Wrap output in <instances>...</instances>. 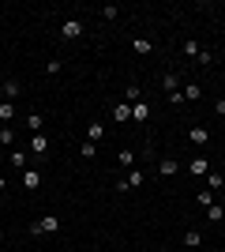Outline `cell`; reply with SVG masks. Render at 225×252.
I'll return each instance as SVG.
<instances>
[{"mask_svg":"<svg viewBox=\"0 0 225 252\" xmlns=\"http://www.w3.org/2000/svg\"><path fill=\"white\" fill-rule=\"evenodd\" d=\"M195 61L206 68V64H214V53H210V49H199V57H195Z\"/></svg>","mask_w":225,"mask_h":252,"instance_id":"obj_28","label":"cell"},{"mask_svg":"<svg viewBox=\"0 0 225 252\" xmlns=\"http://www.w3.org/2000/svg\"><path fill=\"white\" fill-rule=\"evenodd\" d=\"M180 94H184V102H199V94H203V91H199L195 83H188V87L180 91Z\"/></svg>","mask_w":225,"mask_h":252,"instance_id":"obj_18","label":"cell"},{"mask_svg":"<svg viewBox=\"0 0 225 252\" xmlns=\"http://www.w3.org/2000/svg\"><path fill=\"white\" fill-rule=\"evenodd\" d=\"M11 166L23 173V169H26V155H23V151H11Z\"/></svg>","mask_w":225,"mask_h":252,"instance_id":"obj_20","label":"cell"},{"mask_svg":"<svg viewBox=\"0 0 225 252\" xmlns=\"http://www.w3.org/2000/svg\"><path fill=\"white\" fill-rule=\"evenodd\" d=\"M0 91H4V98H19V91H23V87H19V79H8V83L0 87Z\"/></svg>","mask_w":225,"mask_h":252,"instance_id":"obj_16","label":"cell"},{"mask_svg":"<svg viewBox=\"0 0 225 252\" xmlns=\"http://www.w3.org/2000/svg\"><path fill=\"white\" fill-rule=\"evenodd\" d=\"M23 189H26V192H38V189H42V173L26 166V169H23Z\"/></svg>","mask_w":225,"mask_h":252,"instance_id":"obj_3","label":"cell"},{"mask_svg":"<svg viewBox=\"0 0 225 252\" xmlns=\"http://www.w3.org/2000/svg\"><path fill=\"white\" fill-rule=\"evenodd\" d=\"M117 166H124V169H135V151H128V147H124V151L117 155Z\"/></svg>","mask_w":225,"mask_h":252,"instance_id":"obj_11","label":"cell"},{"mask_svg":"<svg viewBox=\"0 0 225 252\" xmlns=\"http://www.w3.org/2000/svg\"><path fill=\"white\" fill-rule=\"evenodd\" d=\"M101 136H105V125H101V121H90V125H86V139H90V143H98Z\"/></svg>","mask_w":225,"mask_h":252,"instance_id":"obj_10","label":"cell"},{"mask_svg":"<svg viewBox=\"0 0 225 252\" xmlns=\"http://www.w3.org/2000/svg\"><path fill=\"white\" fill-rule=\"evenodd\" d=\"M113 121H117V125H128V121H131V105L117 102V105H113Z\"/></svg>","mask_w":225,"mask_h":252,"instance_id":"obj_6","label":"cell"},{"mask_svg":"<svg viewBox=\"0 0 225 252\" xmlns=\"http://www.w3.org/2000/svg\"><path fill=\"white\" fill-rule=\"evenodd\" d=\"M131 117H135L139 125H147V121H150V102H135V105H131Z\"/></svg>","mask_w":225,"mask_h":252,"instance_id":"obj_9","label":"cell"},{"mask_svg":"<svg viewBox=\"0 0 225 252\" xmlns=\"http://www.w3.org/2000/svg\"><path fill=\"white\" fill-rule=\"evenodd\" d=\"M214 113H218V117H225V98H218V102H214Z\"/></svg>","mask_w":225,"mask_h":252,"instance_id":"obj_30","label":"cell"},{"mask_svg":"<svg viewBox=\"0 0 225 252\" xmlns=\"http://www.w3.org/2000/svg\"><path fill=\"white\" fill-rule=\"evenodd\" d=\"M184 245H188V249H199V245H203V233L199 230H184Z\"/></svg>","mask_w":225,"mask_h":252,"instance_id":"obj_13","label":"cell"},{"mask_svg":"<svg viewBox=\"0 0 225 252\" xmlns=\"http://www.w3.org/2000/svg\"><path fill=\"white\" fill-rule=\"evenodd\" d=\"M0 143H4V147H15V132H11V128H0Z\"/></svg>","mask_w":225,"mask_h":252,"instance_id":"obj_25","label":"cell"},{"mask_svg":"<svg viewBox=\"0 0 225 252\" xmlns=\"http://www.w3.org/2000/svg\"><path fill=\"white\" fill-rule=\"evenodd\" d=\"M222 53H225V42H222Z\"/></svg>","mask_w":225,"mask_h":252,"instance_id":"obj_33","label":"cell"},{"mask_svg":"<svg viewBox=\"0 0 225 252\" xmlns=\"http://www.w3.org/2000/svg\"><path fill=\"white\" fill-rule=\"evenodd\" d=\"M117 15H120L117 4H105V8H101V19H117Z\"/></svg>","mask_w":225,"mask_h":252,"instance_id":"obj_27","label":"cell"},{"mask_svg":"<svg viewBox=\"0 0 225 252\" xmlns=\"http://www.w3.org/2000/svg\"><path fill=\"white\" fill-rule=\"evenodd\" d=\"M206 185H210V192H218L225 181H222V173H214V169H210V173H206Z\"/></svg>","mask_w":225,"mask_h":252,"instance_id":"obj_19","label":"cell"},{"mask_svg":"<svg viewBox=\"0 0 225 252\" xmlns=\"http://www.w3.org/2000/svg\"><path fill=\"white\" fill-rule=\"evenodd\" d=\"M26 128H30V132H42V113H30V117H26Z\"/></svg>","mask_w":225,"mask_h":252,"instance_id":"obj_26","label":"cell"},{"mask_svg":"<svg viewBox=\"0 0 225 252\" xmlns=\"http://www.w3.org/2000/svg\"><path fill=\"white\" fill-rule=\"evenodd\" d=\"M225 219V207L222 203H210V207H206V222H222Z\"/></svg>","mask_w":225,"mask_h":252,"instance_id":"obj_14","label":"cell"},{"mask_svg":"<svg viewBox=\"0 0 225 252\" xmlns=\"http://www.w3.org/2000/svg\"><path fill=\"white\" fill-rule=\"evenodd\" d=\"M124 181H128V189H139V185H143V169H131Z\"/></svg>","mask_w":225,"mask_h":252,"instance_id":"obj_21","label":"cell"},{"mask_svg":"<svg viewBox=\"0 0 225 252\" xmlns=\"http://www.w3.org/2000/svg\"><path fill=\"white\" fill-rule=\"evenodd\" d=\"M49 151V139H45V132H34L30 136V155H45Z\"/></svg>","mask_w":225,"mask_h":252,"instance_id":"obj_7","label":"cell"},{"mask_svg":"<svg viewBox=\"0 0 225 252\" xmlns=\"http://www.w3.org/2000/svg\"><path fill=\"white\" fill-rule=\"evenodd\" d=\"M188 173H192V177H206V173H210V158H206V155L188 158Z\"/></svg>","mask_w":225,"mask_h":252,"instance_id":"obj_2","label":"cell"},{"mask_svg":"<svg viewBox=\"0 0 225 252\" xmlns=\"http://www.w3.org/2000/svg\"><path fill=\"white\" fill-rule=\"evenodd\" d=\"M124 98H128V102H139V98H143V91H139L135 83H128V87H124Z\"/></svg>","mask_w":225,"mask_h":252,"instance_id":"obj_22","label":"cell"},{"mask_svg":"<svg viewBox=\"0 0 225 252\" xmlns=\"http://www.w3.org/2000/svg\"><path fill=\"white\" fill-rule=\"evenodd\" d=\"M188 139H192L195 147H206V143H210V132H206V128L199 125V128H192V132H188Z\"/></svg>","mask_w":225,"mask_h":252,"instance_id":"obj_8","label":"cell"},{"mask_svg":"<svg viewBox=\"0 0 225 252\" xmlns=\"http://www.w3.org/2000/svg\"><path fill=\"white\" fill-rule=\"evenodd\" d=\"M11 117H15V105H11V102H4V105H0V128H8V121H11Z\"/></svg>","mask_w":225,"mask_h":252,"instance_id":"obj_15","label":"cell"},{"mask_svg":"<svg viewBox=\"0 0 225 252\" xmlns=\"http://www.w3.org/2000/svg\"><path fill=\"white\" fill-rule=\"evenodd\" d=\"M176 169H180V166H176L173 158H165V162H158V173H161V177H176Z\"/></svg>","mask_w":225,"mask_h":252,"instance_id":"obj_12","label":"cell"},{"mask_svg":"<svg viewBox=\"0 0 225 252\" xmlns=\"http://www.w3.org/2000/svg\"><path fill=\"white\" fill-rule=\"evenodd\" d=\"M184 53H188V57H199V42H184Z\"/></svg>","mask_w":225,"mask_h":252,"instance_id":"obj_29","label":"cell"},{"mask_svg":"<svg viewBox=\"0 0 225 252\" xmlns=\"http://www.w3.org/2000/svg\"><path fill=\"white\" fill-rule=\"evenodd\" d=\"M161 87H165V94H176L180 91V72H165L161 75Z\"/></svg>","mask_w":225,"mask_h":252,"instance_id":"obj_5","label":"cell"},{"mask_svg":"<svg viewBox=\"0 0 225 252\" xmlns=\"http://www.w3.org/2000/svg\"><path fill=\"white\" fill-rule=\"evenodd\" d=\"M4 102H8V98H4V91H0V105H4Z\"/></svg>","mask_w":225,"mask_h":252,"instance_id":"obj_32","label":"cell"},{"mask_svg":"<svg viewBox=\"0 0 225 252\" xmlns=\"http://www.w3.org/2000/svg\"><path fill=\"white\" fill-rule=\"evenodd\" d=\"M195 203H199V207H210V203H214V192H195Z\"/></svg>","mask_w":225,"mask_h":252,"instance_id":"obj_24","label":"cell"},{"mask_svg":"<svg viewBox=\"0 0 225 252\" xmlns=\"http://www.w3.org/2000/svg\"><path fill=\"white\" fill-rule=\"evenodd\" d=\"M60 38H83V23L79 19H64L60 23Z\"/></svg>","mask_w":225,"mask_h":252,"instance_id":"obj_4","label":"cell"},{"mask_svg":"<svg viewBox=\"0 0 225 252\" xmlns=\"http://www.w3.org/2000/svg\"><path fill=\"white\" fill-rule=\"evenodd\" d=\"M4 189H8V181H4V173H0V192H4Z\"/></svg>","mask_w":225,"mask_h":252,"instance_id":"obj_31","label":"cell"},{"mask_svg":"<svg viewBox=\"0 0 225 252\" xmlns=\"http://www.w3.org/2000/svg\"><path fill=\"white\" fill-rule=\"evenodd\" d=\"M56 230H60V219H56V215H45V219L30 222V233H34V237H42V233H56Z\"/></svg>","mask_w":225,"mask_h":252,"instance_id":"obj_1","label":"cell"},{"mask_svg":"<svg viewBox=\"0 0 225 252\" xmlns=\"http://www.w3.org/2000/svg\"><path fill=\"white\" fill-rule=\"evenodd\" d=\"M131 49L139 53V57H147V53L154 49V42H147V38H135V42H131Z\"/></svg>","mask_w":225,"mask_h":252,"instance_id":"obj_17","label":"cell"},{"mask_svg":"<svg viewBox=\"0 0 225 252\" xmlns=\"http://www.w3.org/2000/svg\"><path fill=\"white\" fill-rule=\"evenodd\" d=\"M83 158L90 162V158H98V143H90V139H83Z\"/></svg>","mask_w":225,"mask_h":252,"instance_id":"obj_23","label":"cell"}]
</instances>
